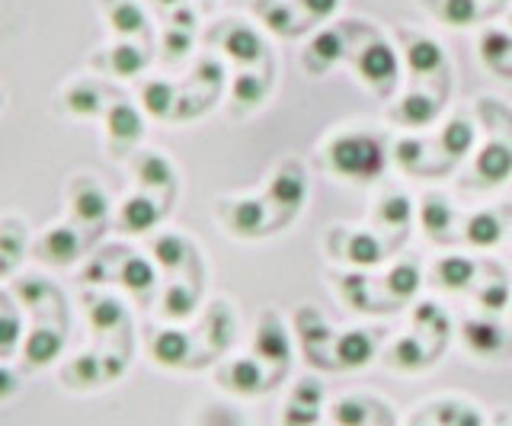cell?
<instances>
[{
    "label": "cell",
    "mask_w": 512,
    "mask_h": 426,
    "mask_svg": "<svg viewBox=\"0 0 512 426\" xmlns=\"http://www.w3.org/2000/svg\"><path fill=\"white\" fill-rule=\"evenodd\" d=\"M506 209H480L474 212L468 222H464L461 241L474 247V250H490L503 241L506 234Z\"/></svg>",
    "instance_id": "obj_13"
},
{
    "label": "cell",
    "mask_w": 512,
    "mask_h": 426,
    "mask_svg": "<svg viewBox=\"0 0 512 426\" xmlns=\"http://www.w3.org/2000/svg\"><path fill=\"white\" fill-rule=\"evenodd\" d=\"M477 145V125L468 113H455L442 125L439 132V151L448 157V161H461L468 157Z\"/></svg>",
    "instance_id": "obj_14"
},
{
    "label": "cell",
    "mask_w": 512,
    "mask_h": 426,
    "mask_svg": "<svg viewBox=\"0 0 512 426\" xmlns=\"http://www.w3.org/2000/svg\"><path fill=\"white\" fill-rule=\"evenodd\" d=\"M375 353H378V337L372 330L352 327L333 340V362L340 369H362L375 359Z\"/></svg>",
    "instance_id": "obj_10"
},
{
    "label": "cell",
    "mask_w": 512,
    "mask_h": 426,
    "mask_svg": "<svg viewBox=\"0 0 512 426\" xmlns=\"http://www.w3.org/2000/svg\"><path fill=\"white\" fill-rule=\"evenodd\" d=\"M327 167L333 170V177H343L352 183H372L384 173L388 164V148L375 132H336L324 145Z\"/></svg>",
    "instance_id": "obj_1"
},
{
    "label": "cell",
    "mask_w": 512,
    "mask_h": 426,
    "mask_svg": "<svg viewBox=\"0 0 512 426\" xmlns=\"http://www.w3.org/2000/svg\"><path fill=\"white\" fill-rule=\"evenodd\" d=\"M221 382L228 385L231 391L250 398V394H260L266 388V369L260 366V359L240 356V359H234L231 366L221 372Z\"/></svg>",
    "instance_id": "obj_16"
},
{
    "label": "cell",
    "mask_w": 512,
    "mask_h": 426,
    "mask_svg": "<svg viewBox=\"0 0 512 426\" xmlns=\"http://www.w3.org/2000/svg\"><path fill=\"white\" fill-rule=\"evenodd\" d=\"M346 58V36L340 33V29H320V33L311 39V45L304 49L301 61H304V71L308 74H327L333 65H340V61Z\"/></svg>",
    "instance_id": "obj_12"
},
{
    "label": "cell",
    "mask_w": 512,
    "mask_h": 426,
    "mask_svg": "<svg viewBox=\"0 0 512 426\" xmlns=\"http://www.w3.org/2000/svg\"><path fill=\"white\" fill-rule=\"evenodd\" d=\"M301 7L314 20H330L336 13V7H340V0H301Z\"/></svg>",
    "instance_id": "obj_34"
},
{
    "label": "cell",
    "mask_w": 512,
    "mask_h": 426,
    "mask_svg": "<svg viewBox=\"0 0 512 426\" xmlns=\"http://www.w3.org/2000/svg\"><path fill=\"white\" fill-rule=\"evenodd\" d=\"M480 58H484L487 68L503 71L506 58H512V36L500 33V29H487L484 39H480Z\"/></svg>",
    "instance_id": "obj_24"
},
{
    "label": "cell",
    "mask_w": 512,
    "mask_h": 426,
    "mask_svg": "<svg viewBox=\"0 0 512 426\" xmlns=\"http://www.w3.org/2000/svg\"><path fill=\"white\" fill-rule=\"evenodd\" d=\"M327 247H330V257L343 260L349 266H359V270H372V266L384 260V244L375 234H365V231L333 228L327 234Z\"/></svg>",
    "instance_id": "obj_4"
},
{
    "label": "cell",
    "mask_w": 512,
    "mask_h": 426,
    "mask_svg": "<svg viewBox=\"0 0 512 426\" xmlns=\"http://www.w3.org/2000/svg\"><path fill=\"white\" fill-rule=\"evenodd\" d=\"M231 231L244 234V238H256V234L266 231V202L263 199H237L231 205V218H228Z\"/></svg>",
    "instance_id": "obj_21"
},
{
    "label": "cell",
    "mask_w": 512,
    "mask_h": 426,
    "mask_svg": "<svg viewBox=\"0 0 512 426\" xmlns=\"http://www.w3.org/2000/svg\"><path fill=\"white\" fill-rule=\"evenodd\" d=\"M186 353H189V343H186V337L183 334H164L157 340V346H154V356L164 362V366H176V362H183L186 359Z\"/></svg>",
    "instance_id": "obj_30"
},
{
    "label": "cell",
    "mask_w": 512,
    "mask_h": 426,
    "mask_svg": "<svg viewBox=\"0 0 512 426\" xmlns=\"http://www.w3.org/2000/svg\"><path fill=\"white\" fill-rule=\"evenodd\" d=\"M477 308L480 314H490V318H496V314H503L506 305L512 302V286L506 279H490L484 289H477Z\"/></svg>",
    "instance_id": "obj_25"
},
{
    "label": "cell",
    "mask_w": 512,
    "mask_h": 426,
    "mask_svg": "<svg viewBox=\"0 0 512 426\" xmlns=\"http://www.w3.org/2000/svg\"><path fill=\"white\" fill-rule=\"evenodd\" d=\"M400 42H404V61L413 77H436L445 71V52L436 39L400 29Z\"/></svg>",
    "instance_id": "obj_9"
},
{
    "label": "cell",
    "mask_w": 512,
    "mask_h": 426,
    "mask_svg": "<svg viewBox=\"0 0 512 426\" xmlns=\"http://www.w3.org/2000/svg\"><path fill=\"white\" fill-rule=\"evenodd\" d=\"M477 279V263L464 254H445L432 263V273L429 282L436 289L448 292V295H458V292H468Z\"/></svg>",
    "instance_id": "obj_11"
},
{
    "label": "cell",
    "mask_w": 512,
    "mask_h": 426,
    "mask_svg": "<svg viewBox=\"0 0 512 426\" xmlns=\"http://www.w3.org/2000/svg\"><path fill=\"white\" fill-rule=\"evenodd\" d=\"M448 414H439V426H487L484 414L474 407V404H455V401H445Z\"/></svg>",
    "instance_id": "obj_28"
},
{
    "label": "cell",
    "mask_w": 512,
    "mask_h": 426,
    "mask_svg": "<svg viewBox=\"0 0 512 426\" xmlns=\"http://www.w3.org/2000/svg\"><path fill=\"white\" fill-rule=\"evenodd\" d=\"M356 71L378 97H391V90L400 81V58L394 45H388L384 39H372L368 45H362L356 55Z\"/></svg>",
    "instance_id": "obj_2"
},
{
    "label": "cell",
    "mask_w": 512,
    "mask_h": 426,
    "mask_svg": "<svg viewBox=\"0 0 512 426\" xmlns=\"http://www.w3.org/2000/svg\"><path fill=\"white\" fill-rule=\"evenodd\" d=\"M288 404L320 410V404H324V382H320V378H301V382L292 388V401Z\"/></svg>",
    "instance_id": "obj_31"
},
{
    "label": "cell",
    "mask_w": 512,
    "mask_h": 426,
    "mask_svg": "<svg viewBox=\"0 0 512 426\" xmlns=\"http://www.w3.org/2000/svg\"><path fill=\"white\" fill-rule=\"evenodd\" d=\"M413 218V202L404 189L388 186L375 202V222L381 228H407Z\"/></svg>",
    "instance_id": "obj_19"
},
{
    "label": "cell",
    "mask_w": 512,
    "mask_h": 426,
    "mask_svg": "<svg viewBox=\"0 0 512 426\" xmlns=\"http://www.w3.org/2000/svg\"><path fill=\"white\" fill-rule=\"evenodd\" d=\"M500 4H509V0H500Z\"/></svg>",
    "instance_id": "obj_35"
},
{
    "label": "cell",
    "mask_w": 512,
    "mask_h": 426,
    "mask_svg": "<svg viewBox=\"0 0 512 426\" xmlns=\"http://www.w3.org/2000/svg\"><path fill=\"white\" fill-rule=\"evenodd\" d=\"M439 113H442L439 97H432L426 90H410L400 97L397 106H391L388 119L394 125H404V129H429V125L439 119Z\"/></svg>",
    "instance_id": "obj_8"
},
{
    "label": "cell",
    "mask_w": 512,
    "mask_h": 426,
    "mask_svg": "<svg viewBox=\"0 0 512 426\" xmlns=\"http://www.w3.org/2000/svg\"><path fill=\"white\" fill-rule=\"evenodd\" d=\"M503 426H506V423H503Z\"/></svg>",
    "instance_id": "obj_36"
},
{
    "label": "cell",
    "mask_w": 512,
    "mask_h": 426,
    "mask_svg": "<svg viewBox=\"0 0 512 426\" xmlns=\"http://www.w3.org/2000/svg\"><path fill=\"white\" fill-rule=\"evenodd\" d=\"M413 324L416 327H429V330H436V334H439V327L442 330L448 327V318H445V311L436 302H420L413 311Z\"/></svg>",
    "instance_id": "obj_32"
},
{
    "label": "cell",
    "mask_w": 512,
    "mask_h": 426,
    "mask_svg": "<svg viewBox=\"0 0 512 426\" xmlns=\"http://www.w3.org/2000/svg\"><path fill=\"white\" fill-rule=\"evenodd\" d=\"M432 356H436V353H429L420 337L404 334V337H397L388 346V353H384V366H391L397 372H420V369L429 366Z\"/></svg>",
    "instance_id": "obj_15"
},
{
    "label": "cell",
    "mask_w": 512,
    "mask_h": 426,
    "mask_svg": "<svg viewBox=\"0 0 512 426\" xmlns=\"http://www.w3.org/2000/svg\"><path fill=\"white\" fill-rule=\"evenodd\" d=\"M234 100L244 106H260L266 100V81L260 74H240L234 81Z\"/></svg>",
    "instance_id": "obj_29"
},
{
    "label": "cell",
    "mask_w": 512,
    "mask_h": 426,
    "mask_svg": "<svg viewBox=\"0 0 512 426\" xmlns=\"http://www.w3.org/2000/svg\"><path fill=\"white\" fill-rule=\"evenodd\" d=\"M330 420L336 426H368L372 420V404L362 394H346V398L330 404Z\"/></svg>",
    "instance_id": "obj_22"
},
{
    "label": "cell",
    "mask_w": 512,
    "mask_h": 426,
    "mask_svg": "<svg viewBox=\"0 0 512 426\" xmlns=\"http://www.w3.org/2000/svg\"><path fill=\"white\" fill-rule=\"evenodd\" d=\"M461 343L468 346L474 356H496L506 350L509 334L506 327L490 318V314H468L461 321Z\"/></svg>",
    "instance_id": "obj_5"
},
{
    "label": "cell",
    "mask_w": 512,
    "mask_h": 426,
    "mask_svg": "<svg viewBox=\"0 0 512 426\" xmlns=\"http://www.w3.org/2000/svg\"><path fill=\"white\" fill-rule=\"evenodd\" d=\"M317 420H320V410L301 407V404H288L285 407V417H282L285 426H317Z\"/></svg>",
    "instance_id": "obj_33"
},
{
    "label": "cell",
    "mask_w": 512,
    "mask_h": 426,
    "mask_svg": "<svg viewBox=\"0 0 512 426\" xmlns=\"http://www.w3.org/2000/svg\"><path fill=\"white\" fill-rule=\"evenodd\" d=\"M256 10H266V26L276 29L279 36L292 33V7L285 0H256Z\"/></svg>",
    "instance_id": "obj_27"
},
{
    "label": "cell",
    "mask_w": 512,
    "mask_h": 426,
    "mask_svg": "<svg viewBox=\"0 0 512 426\" xmlns=\"http://www.w3.org/2000/svg\"><path fill=\"white\" fill-rule=\"evenodd\" d=\"M423 7H426L439 23L452 26V29L474 26L477 17H480L477 0H423Z\"/></svg>",
    "instance_id": "obj_20"
},
{
    "label": "cell",
    "mask_w": 512,
    "mask_h": 426,
    "mask_svg": "<svg viewBox=\"0 0 512 426\" xmlns=\"http://www.w3.org/2000/svg\"><path fill=\"white\" fill-rule=\"evenodd\" d=\"M224 49H228L240 65H253V61L263 58V39L253 33L250 26H237L234 33L228 36V42H224Z\"/></svg>",
    "instance_id": "obj_23"
},
{
    "label": "cell",
    "mask_w": 512,
    "mask_h": 426,
    "mask_svg": "<svg viewBox=\"0 0 512 426\" xmlns=\"http://www.w3.org/2000/svg\"><path fill=\"white\" fill-rule=\"evenodd\" d=\"M455 222V209L442 193H426L420 202V225L432 241L442 244L448 238V228Z\"/></svg>",
    "instance_id": "obj_18"
},
{
    "label": "cell",
    "mask_w": 512,
    "mask_h": 426,
    "mask_svg": "<svg viewBox=\"0 0 512 426\" xmlns=\"http://www.w3.org/2000/svg\"><path fill=\"white\" fill-rule=\"evenodd\" d=\"M266 199L279 205L282 222L298 215L304 199H308V173H304L301 161L288 157V161H282L276 167V173H272V180H269V189H266Z\"/></svg>",
    "instance_id": "obj_3"
},
{
    "label": "cell",
    "mask_w": 512,
    "mask_h": 426,
    "mask_svg": "<svg viewBox=\"0 0 512 426\" xmlns=\"http://www.w3.org/2000/svg\"><path fill=\"white\" fill-rule=\"evenodd\" d=\"M253 353L263 362L279 366V369H285L288 362H292V337H288V327L282 324V318L276 311H266L260 318L256 340H253Z\"/></svg>",
    "instance_id": "obj_6"
},
{
    "label": "cell",
    "mask_w": 512,
    "mask_h": 426,
    "mask_svg": "<svg viewBox=\"0 0 512 426\" xmlns=\"http://www.w3.org/2000/svg\"><path fill=\"white\" fill-rule=\"evenodd\" d=\"M471 173H474L477 186H484V189L503 186L512 177V145H509V141L490 138L487 145L477 151Z\"/></svg>",
    "instance_id": "obj_7"
},
{
    "label": "cell",
    "mask_w": 512,
    "mask_h": 426,
    "mask_svg": "<svg viewBox=\"0 0 512 426\" xmlns=\"http://www.w3.org/2000/svg\"><path fill=\"white\" fill-rule=\"evenodd\" d=\"M391 157L400 170L407 173H420L423 170V157H426V145L423 141H416L410 135H400L394 145H391Z\"/></svg>",
    "instance_id": "obj_26"
},
{
    "label": "cell",
    "mask_w": 512,
    "mask_h": 426,
    "mask_svg": "<svg viewBox=\"0 0 512 426\" xmlns=\"http://www.w3.org/2000/svg\"><path fill=\"white\" fill-rule=\"evenodd\" d=\"M423 289V270L416 260H397L388 273H384V292L394 298V305H404L416 292Z\"/></svg>",
    "instance_id": "obj_17"
}]
</instances>
